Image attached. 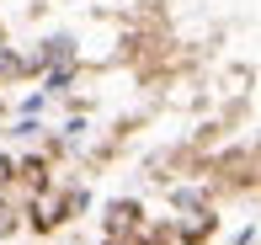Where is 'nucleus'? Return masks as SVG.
I'll return each mask as SVG.
<instances>
[{"mask_svg":"<svg viewBox=\"0 0 261 245\" xmlns=\"http://www.w3.org/2000/svg\"><path fill=\"white\" fill-rule=\"evenodd\" d=\"M64 208H69V197H38V208H32V219H38V229H54Z\"/></svg>","mask_w":261,"mask_h":245,"instance_id":"obj_1","label":"nucleus"},{"mask_svg":"<svg viewBox=\"0 0 261 245\" xmlns=\"http://www.w3.org/2000/svg\"><path fill=\"white\" fill-rule=\"evenodd\" d=\"M107 224H112L117 235H128V229L139 224V208L134 203H112V208H107Z\"/></svg>","mask_w":261,"mask_h":245,"instance_id":"obj_2","label":"nucleus"},{"mask_svg":"<svg viewBox=\"0 0 261 245\" xmlns=\"http://www.w3.org/2000/svg\"><path fill=\"white\" fill-rule=\"evenodd\" d=\"M6 171H11V166H6V160H0V181H6Z\"/></svg>","mask_w":261,"mask_h":245,"instance_id":"obj_3","label":"nucleus"}]
</instances>
